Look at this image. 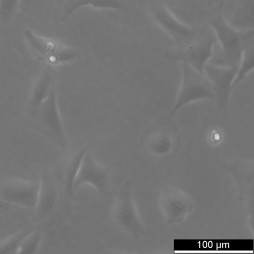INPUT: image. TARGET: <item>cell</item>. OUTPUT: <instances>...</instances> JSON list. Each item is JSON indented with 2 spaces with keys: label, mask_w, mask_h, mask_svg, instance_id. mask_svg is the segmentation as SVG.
I'll return each instance as SVG.
<instances>
[{
  "label": "cell",
  "mask_w": 254,
  "mask_h": 254,
  "mask_svg": "<svg viewBox=\"0 0 254 254\" xmlns=\"http://www.w3.org/2000/svg\"><path fill=\"white\" fill-rule=\"evenodd\" d=\"M208 23L221 47L219 58L214 64L238 67L244 41L253 30L240 31L236 29L223 17L221 7L215 15L208 19Z\"/></svg>",
  "instance_id": "6da1fadb"
},
{
  "label": "cell",
  "mask_w": 254,
  "mask_h": 254,
  "mask_svg": "<svg viewBox=\"0 0 254 254\" xmlns=\"http://www.w3.org/2000/svg\"><path fill=\"white\" fill-rule=\"evenodd\" d=\"M180 64L182 70L181 81L176 101L168 116L170 118L187 104L203 100L215 99L212 86L205 74L187 64Z\"/></svg>",
  "instance_id": "7a4b0ae2"
},
{
  "label": "cell",
  "mask_w": 254,
  "mask_h": 254,
  "mask_svg": "<svg viewBox=\"0 0 254 254\" xmlns=\"http://www.w3.org/2000/svg\"><path fill=\"white\" fill-rule=\"evenodd\" d=\"M112 217L115 224L130 237L138 239L144 234L129 179L124 180L117 190L112 207Z\"/></svg>",
  "instance_id": "3957f363"
},
{
  "label": "cell",
  "mask_w": 254,
  "mask_h": 254,
  "mask_svg": "<svg viewBox=\"0 0 254 254\" xmlns=\"http://www.w3.org/2000/svg\"><path fill=\"white\" fill-rule=\"evenodd\" d=\"M216 42L214 34H199L190 43L167 51L165 56L170 62L187 64L197 71L204 73V65L213 55Z\"/></svg>",
  "instance_id": "277c9868"
},
{
  "label": "cell",
  "mask_w": 254,
  "mask_h": 254,
  "mask_svg": "<svg viewBox=\"0 0 254 254\" xmlns=\"http://www.w3.org/2000/svg\"><path fill=\"white\" fill-rule=\"evenodd\" d=\"M23 34L34 53L49 66L68 63L79 56V53L76 50L53 39L40 36L29 29L25 30Z\"/></svg>",
  "instance_id": "5b68a950"
},
{
  "label": "cell",
  "mask_w": 254,
  "mask_h": 254,
  "mask_svg": "<svg viewBox=\"0 0 254 254\" xmlns=\"http://www.w3.org/2000/svg\"><path fill=\"white\" fill-rule=\"evenodd\" d=\"M150 13L154 22L172 38L177 47L190 43L199 35L196 27L181 21L161 2L153 4L150 7Z\"/></svg>",
  "instance_id": "8992f818"
},
{
  "label": "cell",
  "mask_w": 254,
  "mask_h": 254,
  "mask_svg": "<svg viewBox=\"0 0 254 254\" xmlns=\"http://www.w3.org/2000/svg\"><path fill=\"white\" fill-rule=\"evenodd\" d=\"M37 110L46 135L61 150H65L67 140L58 109L55 86Z\"/></svg>",
  "instance_id": "52a82bcc"
},
{
  "label": "cell",
  "mask_w": 254,
  "mask_h": 254,
  "mask_svg": "<svg viewBox=\"0 0 254 254\" xmlns=\"http://www.w3.org/2000/svg\"><path fill=\"white\" fill-rule=\"evenodd\" d=\"M39 188L40 180L8 179L0 183V197L15 206L35 208Z\"/></svg>",
  "instance_id": "ba28073f"
},
{
  "label": "cell",
  "mask_w": 254,
  "mask_h": 254,
  "mask_svg": "<svg viewBox=\"0 0 254 254\" xmlns=\"http://www.w3.org/2000/svg\"><path fill=\"white\" fill-rule=\"evenodd\" d=\"M238 68L236 66H223L209 62L204 66L203 72L211 83L219 110L224 109L228 105Z\"/></svg>",
  "instance_id": "9c48e42d"
},
{
  "label": "cell",
  "mask_w": 254,
  "mask_h": 254,
  "mask_svg": "<svg viewBox=\"0 0 254 254\" xmlns=\"http://www.w3.org/2000/svg\"><path fill=\"white\" fill-rule=\"evenodd\" d=\"M85 185H89L98 191L106 192L110 185L109 171L98 163L88 151L82 160L73 184L74 191Z\"/></svg>",
  "instance_id": "30bf717a"
},
{
  "label": "cell",
  "mask_w": 254,
  "mask_h": 254,
  "mask_svg": "<svg viewBox=\"0 0 254 254\" xmlns=\"http://www.w3.org/2000/svg\"><path fill=\"white\" fill-rule=\"evenodd\" d=\"M148 145L152 151L169 148L180 139V130L172 118H157L147 129Z\"/></svg>",
  "instance_id": "8fae6325"
},
{
  "label": "cell",
  "mask_w": 254,
  "mask_h": 254,
  "mask_svg": "<svg viewBox=\"0 0 254 254\" xmlns=\"http://www.w3.org/2000/svg\"><path fill=\"white\" fill-rule=\"evenodd\" d=\"M58 198V192L52 177L44 173L40 180V188L35 207L39 215H45L55 208Z\"/></svg>",
  "instance_id": "7c38bea8"
},
{
  "label": "cell",
  "mask_w": 254,
  "mask_h": 254,
  "mask_svg": "<svg viewBox=\"0 0 254 254\" xmlns=\"http://www.w3.org/2000/svg\"><path fill=\"white\" fill-rule=\"evenodd\" d=\"M55 78L52 66L49 65L43 71L32 90L30 105L32 109L37 110L48 97L55 86Z\"/></svg>",
  "instance_id": "4fadbf2b"
},
{
  "label": "cell",
  "mask_w": 254,
  "mask_h": 254,
  "mask_svg": "<svg viewBox=\"0 0 254 254\" xmlns=\"http://www.w3.org/2000/svg\"><path fill=\"white\" fill-rule=\"evenodd\" d=\"M84 6L119 10L124 9L119 0H66L61 15V22L66 21L76 10Z\"/></svg>",
  "instance_id": "5bb4252c"
},
{
  "label": "cell",
  "mask_w": 254,
  "mask_h": 254,
  "mask_svg": "<svg viewBox=\"0 0 254 254\" xmlns=\"http://www.w3.org/2000/svg\"><path fill=\"white\" fill-rule=\"evenodd\" d=\"M254 0H237L231 25L240 31L254 30Z\"/></svg>",
  "instance_id": "9a60e30c"
},
{
  "label": "cell",
  "mask_w": 254,
  "mask_h": 254,
  "mask_svg": "<svg viewBox=\"0 0 254 254\" xmlns=\"http://www.w3.org/2000/svg\"><path fill=\"white\" fill-rule=\"evenodd\" d=\"M254 57L253 30L248 34L244 41L240 62L236 76L232 84V90L241 82L246 78L247 75L253 70L254 66Z\"/></svg>",
  "instance_id": "2e32d148"
},
{
  "label": "cell",
  "mask_w": 254,
  "mask_h": 254,
  "mask_svg": "<svg viewBox=\"0 0 254 254\" xmlns=\"http://www.w3.org/2000/svg\"><path fill=\"white\" fill-rule=\"evenodd\" d=\"M86 148H82L70 158L65 168V190L68 195H72L74 192L73 184L78 172L82 160L85 154L88 152Z\"/></svg>",
  "instance_id": "e0dca14e"
},
{
  "label": "cell",
  "mask_w": 254,
  "mask_h": 254,
  "mask_svg": "<svg viewBox=\"0 0 254 254\" xmlns=\"http://www.w3.org/2000/svg\"><path fill=\"white\" fill-rule=\"evenodd\" d=\"M42 239V234L39 230H32L23 239L17 254H34L38 250Z\"/></svg>",
  "instance_id": "ac0fdd59"
},
{
  "label": "cell",
  "mask_w": 254,
  "mask_h": 254,
  "mask_svg": "<svg viewBox=\"0 0 254 254\" xmlns=\"http://www.w3.org/2000/svg\"><path fill=\"white\" fill-rule=\"evenodd\" d=\"M32 229L20 230L0 242V254L17 253L24 237Z\"/></svg>",
  "instance_id": "d6986e66"
},
{
  "label": "cell",
  "mask_w": 254,
  "mask_h": 254,
  "mask_svg": "<svg viewBox=\"0 0 254 254\" xmlns=\"http://www.w3.org/2000/svg\"><path fill=\"white\" fill-rule=\"evenodd\" d=\"M20 0H0V22L6 23L15 16Z\"/></svg>",
  "instance_id": "ffe728a7"
},
{
  "label": "cell",
  "mask_w": 254,
  "mask_h": 254,
  "mask_svg": "<svg viewBox=\"0 0 254 254\" xmlns=\"http://www.w3.org/2000/svg\"><path fill=\"white\" fill-rule=\"evenodd\" d=\"M14 206L15 205L5 201L0 197V213L9 210Z\"/></svg>",
  "instance_id": "44dd1931"
},
{
  "label": "cell",
  "mask_w": 254,
  "mask_h": 254,
  "mask_svg": "<svg viewBox=\"0 0 254 254\" xmlns=\"http://www.w3.org/2000/svg\"><path fill=\"white\" fill-rule=\"evenodd\" d=\"M213 1L214 0H207V4L209 6H211L213 3Z\"/></svg>",
  "instance_id": "7402d4cb"
},
{
  "label": "cell",
  "mask_w": 254,
  "mask_h": 254,
  "mask_svg": "<svg viewBox=\"0 0 254 254\" xmlns=\"http://www.w3.org/2000/svg\"><path fill=\"white\" fill-rule=\"evenodd\" d=\"M199 0V1H201V2H202V1L203 2L204 0Z\"/></svg>",
  "instance_id": "603a6c76"
}]
</instances>
